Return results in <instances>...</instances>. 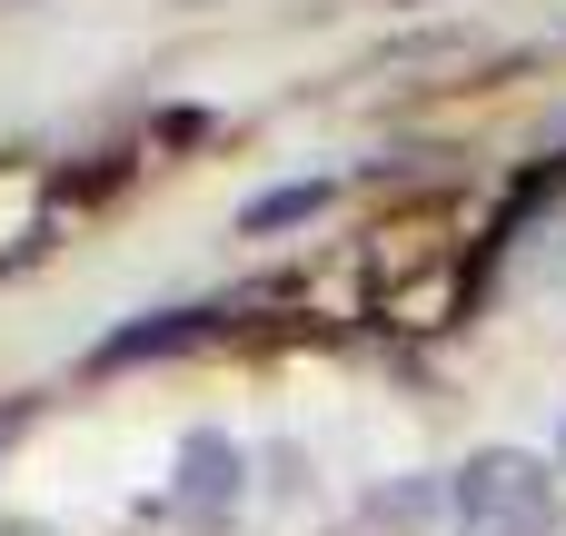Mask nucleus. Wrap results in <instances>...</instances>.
Here are the masks:
<instances>
[{"instance_id": "nucleus-1", "label": "nucleus", "mask_w": 566, "mask_h": 536, "mask_svg": "<svg viewBox=\"0 0 566 536\" xmlns=\"http://www.w3.org/2000/svg\"><path fill=\"white\" fill-rule=\"evenodd\" d=\"M458 536H557V477L527 448H478L448 487Z\"/></svg>"}, {"instance_id": "nucleus-2", "label": "nucleus", "mask_w": 566, "mask_h": 536, "mask_svg": "<svg viewBox=\"0 0 566 536\" xmlns=\"http://www.w3.org/2000/svg\"><path fill=\"white\" fill-rule=\"evenodd\" d=\"M239 477H249V458L229 448V438H189L179 448V487H169V517H189V527H219L229 507H239Z\"/></svg>"}, {"instance_id": "nucleus-4", "label": "nucleus", "mask_w": 566, "mask_h": 536, "mask_svg": "<svg viewBox=\"0 0 566 536\" xmlns=\"http://www.w3.org/2000/svg\"><path fill=\"white\" fill-rule=\"evenodd\" d=\"M318 209H328V179H298V189H269V199H249V219H239V229L259 239V229H289V219H318Z\"/></svg>"}, {"instance_id": "nucleus-3", "label": "nucleus", "mask_w": 566, "mask_h": 536, "mask_svg": "<svg viewBox=\"0 0 566 536\" xmlns=\"http://www.w3.org/2000/svg\"><path fill=\"white\" fill-rule=\"evenodd\" d=\"M209 328H219L209 308H169V318H139V328L99 338V368H129V358H169V348H199Z\"/></svg>"}, {"instance_id": "nucleus-5", "label": "nucleus", "mask_w": 566, "mask_h": 536, "mask_svg": "<svg viewBox=\"0 0 566 536\" xmlns=\"http://www.w3.org/2000/svg\"><path fill=\"white\" fill-rule=\"evenodd\" d=\"M557 477H566V428H557Z\"/></svg>"}]
</instances>
